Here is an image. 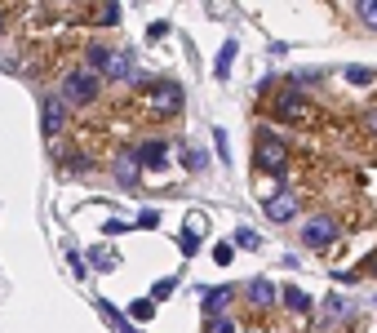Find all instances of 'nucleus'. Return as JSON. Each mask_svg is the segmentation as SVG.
<instances>
[{"label": "nucleus", "mask_w": 377, "mask_h": 333, "mask_svg": "<svg viewBox=\"0 0 377 333\" xmlns=\"http://www.w3.org/2000/svg\"><path fill=\"white\" fill-rule=\"evenodd\" d=\"M231 258H235V244H218V249H213V262H222V266H226Z\"/></svg>", "instance_id": "nucleus-21"}, {"label": "nucleus", "mask_w": 377, "mask_h": 333, "mask_svg": "<svg viewBox=\"0 0 377 333\" xmlns=\"http://www.w3.org/2000/svg\"><path fill=\"white\" fill-rule=\"evenodd\" d=\"M253 160H258L262 174H284L289 165V151L280 138H271V133H258V151H253Z\"/></svg>", "instance_id": "nucleus-3"}, {"label": "nucleus", "mask_w": 377, "mask_h": 333, "mask_svg": "<svg viewBox=\"0 0 377 333\" xmlns=\"http://www.w3.org/2000/svg\"><path fill=\"white\" fill-rule=\"evenodd\" d=\"M182 165H186V169H204V156H200V147H182Z\"/></svg>", "instance_id": "nucleus-20"}, {"label": "nucleus", "mask_w": 377, "mask_h": 333, "mask_svg": "<svg viewBox=\"0 0 377 333\" xmlns=\"http://www.w3.org/2000/svg\"><path fill=\"white\" fill-rule=\"evenodd\" d=\"M293 214H297V196L293 192H280V196L267 200V218H271V222H289Z\"/></svg>", "instance_id": "nucleus-9"}, {"label": "nucleus", "mask_w": 377, "mask_h": 333, "mask_svg": "<svg viewBox=\"0 0 377 333\" xmlns=\"http://www.w3.org/2000/svg\"><path fill=\"white\" fill-rule=\"evenodd\" d=\"M98 311H102V316H107V320H111L116 329H129V325H134V316H120V311L111 307V302H98Z\"/></svg>", "instance_id": "nucleus-17"}, {"label": "nucleus", "mask_w": 377, "mask_h": 333, "mask_svg": "<svg viewBox=\"0 0 377 333\" xmlns=\"http://www.w3.org/2000/svg\"><path fill=\"white\" fill-rule=\"evenodd\" d=\"M178 107H182V89H178V80H156L147 89V98H143V116L147 120H169Z\"/></svg>", "instance_id": "nucleus-2"}, {"label": "nucleus", "mask_w": 377, "mask_h": 333, "mask_svg": "<svg viewBox=\"0 0 377 333\" xmlns=\"http://www.w3.org/2000/svg\"><path fill=\"white\" fill-rule=\"evenodd\" d=\"M276 116L289 120V125H297V120L315 116V111H311V98H302L297 89H284V93H276Z\"/></svg>", "instance_id": "nucleus-5"}, {"label": "nucleus", "mask_w": 377, "mask_h": 333, "mask_svg": "<svg viewBox=\"0 0 377 333\" xmlns=\"http://www.w3.org/2000/svg\"><path fill=\"white\" fill-rule=\"evenodd\" d=\"M355 14H360V23L377 32V0H355Z\"/></svg>", "instance_id": "nucleus-14"}, {"label": "nucleus", "mask_w": 377, "mask_h": 333, "mask_svg": "<svg viewBox=\"0 0 377 333\" xmlns=\"http://www.w3.org/2000/svg\"><path fill=\"white\" fill-rule=\"evenodd\" d=\"M235 45H240V41H226V45H222V54H218V62H213V71H218V80H226V76H231V58H235Z\"/></svg>", "instance_id": "nucleus-13"}, {"label": "nucleus", "mask_w": 377, "mask_h": 333, "mask_svg": "<svg viewBox=\"0 0 377 333\" xmlns=\"http://www.w3.org/2000/svg\"><path fill=\"white\" fill-rule=\"evenodd\" d=\"M337 231H342V227H337L333 218H311V222L302 227V240H306L311 249H328V244L337 240Z\"/></svg>", "instance_id": "nucleus-6"}, {"label": "nucleus", "mask_w": 377, "mask_h": 333, "mask_svg": "<svg viewBox=\"0 0 377 333\" xmlns=\"http://www.w3.org/2000/svg\"><path fill=\"white\" fill-rule=\"evenodd\" d=\"M369 129H373V133H377V111H369Z\"/></svg>", "instance_id": "nucleus-29"}, {"label": "nucleus", "mask_w": 377, "mask_h": 333, "mask_svg": "<svg viewBox=\"0 0 377 333\" xmlns=\"http://www.w3.org/2000/svg\"><path fill=\"white\" fill-rule=\"evenodd\" d=\"M244 298H249L253 307H271V302H276V284H271V280H249Z\"/></svg>", "instance_id": "nucleus-11"}, {"label": "nucleus", "mask_w": 377, "mask_h": 333, "mask_svg": "<svg viewBox=\"0 0 377 333\" xmlns=\"http://www.w3.org/2000/svg\"><path fill=\"white\" fill-rule=\"evenodd\" d=\"M138 151H120L116 156V178H120V187H138Z\"/></svg>", "instance_id": "nucleus-10"}, {"label": "nucleus", "mask_w": 377, "mask_h": 333, "mask_svg": "<svg viewBox=\"0 0 377 333\" xmlns=\"http://www.w3.org/2000/svg\"><path fill=\"white\" fill-rule=\"evenodd\" d=\"M346 311H351V302H346V298H328V316H346Z\"/></svg>", "instance_id": "nucleus-23"}, {"label": "nucleus", "mask_w": 377, "mask_h": 333, "mask_svg": "<svg viewBox=\"0 0 377 333\" xmlns=\"http://www.w3.org/2000/svg\"><path fill=\"white\" fill-rule=\"evenodd\" d=\"M204 293V316H222V311L226 307H231V302H235V293H240V289H235V284H222V289H200Z\"/></svg>", "instance_id": "nucleus-8"}, {"label": "nucleus", "mask_w": 377, "mask_h": 333, "mask_svg": "<svg viewBox=\"0 0 377 333\" xmlns=\"http://www.w3.org/2000/svg\"><path fill=\"white\" fill-rule=\"evenodd\" d=\"M120 231H129V222H120V218H111V222H107V236H120Z\"/></svg>", "instance_id": "nucleus-28"}, {"label": "nucleus", "mask_w": 377, "mask_h": 333, "mask_svg": "<svg viewBox=\"0 0 377 333\" xmlns=\"http://www.w3.org/2000/svg\"><path fill=\"white\" fill-rule=\"evenodd\" d=\"M58 125H62V102L58 98H45V133H58Z\"/></svg>", "instance_id": "nucleus-12"}, {"label": "nucleus", "mask_w": 377, "mask_h": 333, "mask_svg": "<svg viewBox=\"0 0 377 333\" xmlns=\"http://www.w3.org/2000/svg\"><path fill=\"white\" fill-rule=\"evenodd\" d=\"M169 293H173V280H160V284H156V289H151V298H156V302H160V298H169Z\"/></svg>", "instance_id": "nucleus-26"}, {"label": "nucleus", "mask_w": 377, "mask_h": 333, "mask_svg": "<svg viewBox=\"0 0 377 333\" xmlns=\"http://www.w3.org/2000/svg\"><path fill=\"white\" fill-rule=\"evenodd\" d=\"M138 165L151 169V174H165L169 169V142H143L138 147Z\"/></svg>", "instance_id": "nucleus-7"}, {"label": "nucleus", "mask_w": 377, "mask_h": 333, "mask_svg": "<svg viewBox=\"0 0 377 333\" xmlns=\"http://www.w3.org/2000/svg\"><path fill=\"white\" fill-rule=\"evenodd\" d=\"M209 329H213V333H231L235 325H231V320H226V316H209Z\"/></svg>", "instance_id": "nucleus-24"}, {"label": "nucleus", "mask_w": 377, "mask_h": 333, "mask_svg": "<svg viewBox=\"0 0 377 333\" xmlns=\"http://www.w3.org/2000/svg\"><path fill=\"white\" fill-rule=\"evenodd\" d=\"M235 244H240V249H258V236L253 231H235Z\"/></svg>", "instance_id": "nucleus-22"}, {"label": "nucleus", "mask_w": 377, "mask_h": 333, "mask_svg": "<svg viewBox=\"0 0 377 333\" xmlns=\"http://www.w3.org/2000/svg\"><path fill=\"white\" fill-rule=\"evenodd\" d=\"M213 142H218V156L231 160V151H226V133H222V129H213Z\"/></svg>", "instance_id": "nucleus-27"}, {"label": "nucleus", "mask_w": 377, "mask_h": 333, "mask_svg": "<svg viewBox=\"0 0 377 333\" xmlns=\"http://www.w3.org/2000/svg\"><path fill=\"white\" fill-rule=\"evenodd\" d=\"M129 316H134V320H151V316H156V298L134 302V307H129Z\"/></svg>", "instance_id": "nucleus-18"}, {"label": "nucleus", "mask_w": 377, "mask_h": 333, "mask_svg": "<svg viewBox=\"0 0 377 333\" xmlns=\"http://www.w3.org/2000/svg\"><path fill=\"white\" fill-rule=\"evenodd\" d=\"M89 67L107 80H120V84H134V54L125 49H107V45H89Z\"/></svg>", "instance_id": "nucleus-1"}, {"label": "nucleus", "mask_w": 377, "mask_h": 333, "mask_svg": "<svg viewBox=\"0 0 377 333\" xmlns=\"http://www.w3.org/2000/svg\"><path fill=\"white\" fill-rule=\"evenodd\" d=\"M98 89H102V80L93 71H71L67 80H62V98L75 102V107H84V102H93L98 98Z\"/></svg>", "instance_id": "nucleus-4"}, {"label": "nucleus", "mask_w": 377, "mask_h": 333, "mask_svg": "<svg viewBox=\"0 0 377 333\" xmlns=\"http://www.w3.org/2000/svg\"><path fill=\"white\" fill-rule=\"evenodd\" d=\"M89 266H98V271H111V266H116V253H111V249H89Z\"/></svg>", "instance_id": "nucleus-16"}, {"label": "nucleus", "mask_w": 377, "mask_h": 333, "mask_svg": "<svg viewBox=\"0 0 377 333\" xmlns=\"http://www.w3.org/2000/svg\"><path fill=\"white\" fill-rule=\"evenodd\" d=\"M280 293H284V302H289V307H293V311H302V316H306V311H311V298H306V293H302V289H293V284H289V289H280Z\"/></svg>", "instance_id": "nucleus-15"}, {"label": "nucleus", "mask_w": 377, "mask_h": 333, "mask_svg": "<svg viewBox=\"0 0 377 333\" xmlns=\"http://www.w3.org/2000/svg\"><path fill=\"white\" fill-rule=\"evenodd\" d=\"M138 227H160V214L156 209H143V214H138Z\"/></svg>", "instance_id": "nucleus-25"}, {"label": "nucleus", "mask_w": 377, "mask_h": 333, "mask_svg": "<svg viewBox=\"0 0 377 333\" xmlns=\"http://www.w3.org/2000/svg\"><path fill=\"white\" fill-rule=\"evenodd\" d=\"M346 80L351 84H369V80H377V76L369 71V67H346Z\"/></svg>", "instance_id": "nucleus-19"}]
</instances>
